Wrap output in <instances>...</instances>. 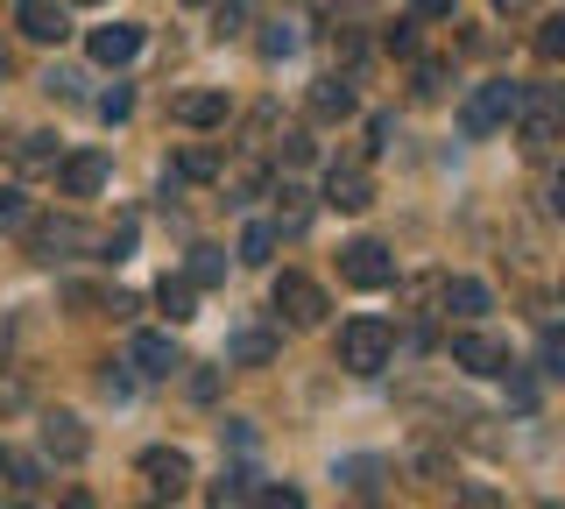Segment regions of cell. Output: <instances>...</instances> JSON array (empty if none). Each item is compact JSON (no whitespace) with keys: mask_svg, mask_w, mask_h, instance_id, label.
Segmentation results:
<instances>
[{"mask_svg":"<svg viewBox=\"0 0 565 509\" xmlns=\"http://www.w3.org/2000/svg\"><path fill=\"white\" fill-rule=\"evenodd\" d=\"M99 184H106V156H99V149L57 156V191H64V199H93Z\"/></svg>","mask_w":565,"mask_h":509,"instance_id":"cell-11","label":"cell"},{"mask_svg":"<svg viewBox=\"0 0 565 509\" xmlns=\"http://www.w3.org/2000/svg\"><path fill=\"white\" fill-rule=\"evenodd\" d=\"M388 354H396V332L382 319H347L340 326V368L347 375H382Z\"/></svg>","mask_w":565,"mask_h":509,"instance_id":"cell-1","label":"cell"},{"mask_svg":"<svg viewBox=\"0 0 565 509\" xmlns=\"http://www.w3.org/2000/svg\"><path fill=\"white\" fill-rule=\"evenodd\" d=\"M170 120H184V128H220V120H226V93H177Z\"/></svg>","mask_w":565,"mask_h":509,"instance_id":"cell-15","label":"cell"},{"mask_svg":"<svg viewBox=\"0 0 565 509\" xmlns=\"http://www.w3.org/2000/svg\"><path fill=\"white\" fill-rule=\"evenodd\" d=\"M388 50H396V57H417V22H396V29H388Z\"/></svg>","mask_w":565,"mask_h":509,"instance_id":"cell-36","label":"cell"},{"mask_svg":"<svg viewBox=\"0 0 565 509\" xmlns=\"http://www.w3.org/2000/svg\"><path fill=\"white\" fill-rule=\"evenodd\" d=\"M459 509H502V496H494L488 481H467V488H459Z\"/></svg>","mask_w":565,"mask_h":509,"instance_id":"cell-34","label":"cell"},{"mask_svg":"<svg viewBox=\"0 0 565 509\" xmlns=\"http://www.w3.org/2000/svg\"><path fill=\"white\" fill-rule=\"evenodd\" d=\"M326 205H340V213H361V205H375V178H367V163H332L326 170Z\"/></svg>","mask_w":565,"mask_h":509,"instance_id":"cell-7","label":"cell"},{"mask_svg":"<svg viewBox=\"0 0 565 509\" xmlns=\"http://www.w3.org/2000/svg\"><path fill=\"white\" fill-rule=\"evenodd\" d=\"M305 220H311V191H305V184H282L269 226H276V234H305Z\"/></svg>","mask_w":565,"mask_h":509,"instance_id":"cell-18","label":"cell"},{"mask_svg":"<svg viewBox=\"0 0 565 509\" xmlns=\"http://www.w3.org/2000/svg\"><path fill=\"white\" fill-rule=\"evenodd\" d=\"M57 509H93V496H85V488H71V496H64Z\"/></svg>","mask_w":565,"mask_h":509,"instance_id":"cell-42","label":"cell"},{"mask_svg":"<svg viewBox=\"0 0 565 509\" xmlns=\"http://www.w3.org/2000/svg\"><path fill=\"white\" fill-rule=\"evenodd\" d=\"M417 93H424V99L446 93V64H438V57H431V64H417Z\"/></svg>","mask_w":565,"mask_h":509,"instance_id":"cell-35","label":"cell"},{"mask_svg":"<svg viewBox=\"0 0 565 509\" xmlns=\"http://www.w3.org/2000/svg\"><path fill=\"white\" fill-rule=\"evenodd\" d=\"M544 509H558V502H544Z\"/></svg>","mask_w":565,"mask_h":509,"instance_id":"cell-47","label":"cell"},{"mask_svg":"<svg viewBox=\"0 0 565 509\" xmlns=\"http://www.w3.org/2000/svg\"><path fill=\"white\" fill-rule=\"evenodd\" d=\"M85 446H93V438H85V425L71 411L43 417V453H50V460H85Z\"/></svg>","mask_w":565,"mask_h":509,"instance_id":"cell-12","label":"cell"},{"mask_svg":"<svg viewBox=\"0 0 565 509\" xmlns=\"http://www.w3.org/2000/svg\"><path fill=\"white\" fill-rule=\"evenodd\" d=\"M14 403H22V382H14V375H0V411H14Z\"/></svg>","mask_w":565,"mask_h":509,"instance_id":"cell-40","label":"cell"},{"mask_svg":"<svg viewBox=\"0 0 565 509\" xmlns=\"http://www.w3.org/2000/svg\"><path fill=\"white\" fill-rule=\"evenodd\" d=\"M516 99H523V85H516V78H488L481 93L459 107V128H467V135H494V128H509V120H516Z\"/></svg>","mask_w":565,"mask_h":509,"instance_id":"cell-2","label":"cell"},{"mask_svg":"<svg viewBox=\"0 0 565 509\" xmlns=\"http://www.w3.org/2000/svg\"><path fill=\"white\" fill-rule=\"evenodd\" d=\"M220 276H226V255L220 248H191V284L205 290V284H220Z\"/></svg>","mask_w":565,"mask_h":509,"instance_id":"cell-26","label":"cell"},{"mask_svg":"<svg viewBox=\"0 0 565 509\" xmlns=\"http://www.w3.org/2000/svg\"><path fill=\"white\" fill-rule=\"evenodd\" d=\"M276 361V332L269 326H241L234 340H226V368H262Z\"/></svg>","mask_w":565,"mask_h":509,"instance_id":"cell-14","label":"cell"},{"mask_svg":"<svg viewBox=\"0 0 565 509\" xmlns=\"http://www.w3.org/2000/svg\"><path fill=\"white\" fill-rule=\"evenodd\" d=\"M516 120H523V142L530 149H552L558 142V93H552V85H523Z\"/></svg>","mask_w":565,"mask_h":509,"instance_id":"cell-6","label":"cell"},{"mask_svg":"<svg viewBox=\"0 0 565 509\" xmlns=\"http://www.w3.org/2000/svg\"><path fill=\"white\" fill-rule=\"evenodd\" d=\"M247 14H255V0H220V36H241Z\"/></svg>","mask_w":565,"mask_h":509,"instance_id":"cell-30","label":"cell"},{"mask_svg":"<svg viewBox=\"0 0 565 509\" xmlns=\"http://www.w3.org/2000/svg\"><path fill=\"white\" fill-rule=\"evenodd\" d=\"M361 509H367V502H361Z\"/></svg>","mask_w":565,"mask_h":509,"instance_id":"cell-49","label":"cell"},{"mask_svg":"<svg viewBox=\"0 0 565 509\" xmlns=\"http://www.w3.org/2000/svg\"><path fill=\"white\" fill-rule=\"evenodd\" d=\"M35 213H29V191L22 184H0V234H22Z\"/></svg>","mask_w":565,"mask_h":509,"instance_id":"cell-22","label":"cell"},{"mask_svg":"<svg viewBox=\"0 0 565 509\" xmlns=\"http://www.w3.org/2000/svg\"><path fill=\"white\" fill-rule=\"evenodd\" d=\"M282 156H290V163H311V135L290 128V135H282Z\"/></svg>","mask_w":565,"mask_h":509,"instance_id":"cell-37","label":"cell"},{"mask_svg":"<svg viewBox=\"0 0 565 509\" xmlns=\"http://www.w3.org/2000/svg\"><path fill=\"white\" fill-rule=\"evenodd\" d=\"M446 311H452V319H481V311H488V284L452 276V284H446Z\"/></svg>","mask_w":565,"mask_h":509,"instance_id":"cell-21","label":"cell"},{"mask_svg":"<svg viewBox=\"0 0 565 509\" xmlns=\"http://www.w3.org/2000/svg\"><path fill=\"white\" fill-rule=\"evenodd\" d=\"M57 135H22V170H57Z\"/></svg>","mask_w":565,"mask_h":509,"instance_id":"cell-24","label":"cell"},{"mask_svg":"<svg viewBox=\"0 0 565 509\" xmlns=\"http://www.w3.org/2000/svg\"><path fill=\"white\" fill-rule=\"evenodd\" d=\"M8 72H14V57H8V50H0V78H8Z\"/></svg>","mask_w":565,"mask_h":509,"instance_id":"cell-44","label":"cell"},{"mask_svg":"<svg viewBox=\"0 0 565 509\" xmlns=\"http://www.w3.org/2000/svg\"><path fill=\"white\" fill-rule=\"evenodd\" d=\"M191 8H199V0H191Z\"/></svg>","mask_w":565,"mask_h":509,"instance_id":"cell-48","label":"cell"},{"mask_svg":"<svg viewBox=\"0 0 565 509\" xmlns=\"http://www.w3.org/2000/svg\"><path fill=\"white\" fill-rule=\"evenodd\" d=\"M22 234H29V255H35V262H64V255H78V248H85V241H93V234H85V226H78V220H71V213H50V220H29V226H22Z\"/></svg>","mask_w":565,"mask_h":509,"instance_id":"cell-5","label":"cell"},{"mask_svg":"<svg viewBox=\"0 0 565 509\" xmlns=\"http://www.w3.org/2000/svg\"><path fill=\"white\" fill-rule=\"evenodd\" d=\"M340 276L353 290H382V284H396V255H388L382 241H347V248H340Z\"/></svg>","mask_w":565,"mask_h":509,"instance_id":"cell-4","label":"cell"},{"mask_svg":"<svg viewBox=\"0 0 565 509\" xmlns=\"http://www.w3.org/2000/svg\"><path fill=\"white\" fill-rule=\"evenodd\" d=\"M537 50H544V57H558V50H565V22H544V36H537Z\"/></svg>","mask_w":565,"mask_h":509,"instance_id":"cell-39","label":"cell"},{"mask_svg":"<svg viewBox=\"0 0 565 509\" xmlns=\"http://www.w3.org/2000/svg\"><path fill=\"white\" fill-rule=\"evenodd\" d=\"M375 474H382V460H367V453H361V460H340V481L347 488H375Z\"/></svg>","mask_w":565,"mask_h":509,"instance_id":"cell-29","label":"cell"},{"mask_svg":"<svg viewBox=\"0 0 565 509\" xmlns=\"http://www.w3.org/2000/svg\"><path fill=\"white\" fill-rule=\"evenodd\" d=\"M255 509H305V488L269 481V488H255Z\"/></svg>","mask_w":565,"mask_h":509,"instance_id":"cell-27","label":"cell"},{"mask_svg":"<svg viewBox=\"0 0 565 509\" xmlns=\"http://www.w3.org/2000/svg\"><path fill=\"white\" fill-rule=\"evenodd\" d=\"M78 8H99V0H78Z\"/></svg>","mask_w":565,"mask_h":509,"instance_id":"cell-46","label":"cell"},{"mask_svg":"<svg viewBox=\"0 0 565 509\" xmlns=\"http://www.w3.org/2000/svg\"><path fill=\"white\" fill-rule=\"evenodd\" d=\"M269 305H276V319H290L297 332H305V326H326V290H318L311 276H297V269H282V276H276Z\"/></svg>","mask_w":565,"mask_h":509,"instance_id":"cell-3","label":"cell"},{"mask_svg":"<svg viewBox=\"0 0 565 509\" xmlns=\"http://www.w3.org/2000/svg\"><path fill=\"white\" fill-rule=\"evenodd\" d=\"M156 305L170 311V326L199 319V284H191V276H163V284H156Z\"/></svg>","mask_w":565,"mask_h":509,"instance_id":"cell-17","label":"cell"},{"mask_svg":"<svg viewBox=\"0 0 565 509\" xmlns=\"http://www.w3.org/2000/svg\"><path fill=\"white\" fill-rule=\"evenodd\" d=\"M135 368H141V375H177L184 354H177L170 332H135Z\"/></svg>","mask_w":565,"mask_h":509,"instance_id":"cell-13","label":"cell"},{"mask_svg":"<svg viewBox=\"0 0 565 509\" xmlns=\"http://www.w3.org/2000/svg\"><path fill=\"white\" fill-rule=\"evenodd\" d=\"M255 474H247V467H226L220 474V481H212V509H247V502H255Z\"/></svg>","mask_w":565,"mask_h":509,"instance_id":"cell-19","label":"cell"},{"mask_svg":"<svg viewBox=\"0 0 565 509\" xmlns=\"http://www.w3.org/2000/svg\"><path fill=\"white\" fill-rule=\"evenodd\" d=\"M311 114H318V120H347V114H353V78H318Z\"/></svg>","mask_w":565,"mask_h":509,"instance_id":"cell-20","label":"cell"},{"mask_svg":"<svg viewBox=\"0 0 565 509\" xmlns=\"http://www.w3.org/2000/svg\"><path fill=\"white\" fill-rule=\"evenodd\" d=\"M135 114V93L128 85H114V93H99V120H128Z\"/></svg>","mask_w":565,"mask_h":509,"instance_id":"cell-31","label":"cell"},{"mask_svg":"<svg viewBox=\"0 0 565 509\" xmlns=\"http://www.w3.org/2000/svg\"><path fill=\"white\" fill-rule=\"evenodd\" d=\"M191 396H199V403L220 396V368H199V375H191Z\"/></svg>","mask_w":565,"mask_h":509,"instance_id":"cell-38","label":"cell"},{"mask_svg":"<svg viewBox=\"0 0 565 509\" xmlns=\"http://www.w3.org/2000/svg\"><path fill=\"white\" fill-rule=\"evenodd\" d=\"M141 481H149L156 496H184V488H191V460L177 446H149V453H141Z\"/></svg>","mask_w":565,"mask_h":509,"instance_id":"cell-10","label":"cell"},{"mask_svg":"<svg viewBox=\"0 0 565 509\" xmlns=\"http://www.w3.org/2000/svg\"><path fill=\"white\" fill-rule=\"evenodd\" d=\"M14 29H22L29 43H64L71 36V14L57 0H14Z\"/></svg>","mask_w":565,"mask_h":509,"instance_id":"cell-9","label":"cell"},{"mask_svg":"<svg viewBox=\"0 0 565 509\" xmlns=\"http://www.w3.org/2000/svg\"><path fill=\"white\" fill-rule=\"evenodd\" d=\"M417 14H452V0H411Z\"/></svg>","mask_w":565,"mask_h":509,"instance_id":"cell-41","label":"cell"},{"mask_svg":"<svg viewBox=\"0 0 565 509\" xmlns=\"http://www.w3.org/2000/svg\"><path fill=\"white\" fill-rule=\"evenodd\" d=\"M452 361L467 375H509V347L494 332H452Z\"/></svg>","mask_w":565,"mask_h":509,"instance_id":"cell-8","label":"cell"},{"mask_svg":"<svg viewBox=\"0 0 565 509\" xmlns=\"http://www.w3.org/2000/svg\"><path fill=\"white\" fill-rule=\"evenodd\" d=\"M269 255H276V226H269V220H255V226L241 234V262H255V269H262Z\"/></svg>","mask_w":565,"mask_h":509,"instance_id":"cell-23","label":"cell"},{"mask_svg":"<svg viewBox=\"0 0 565 509\" xmlns=\"http://www.w3.org/2000/svg\"><path fill=\"white\" fill-rule=\"evenodd\" d=\"M8 474H14V488H43V460H22V453H8Z\"/></svg>","mask_w":565,"mask_h":509,"instance_id":"cell-33","label":"cell"},{"mask_svg":"<svg viewBox=\"0 0 565 509\" xmlns=\"http://www.w3.org/2000/svg\"><path fill=\"white\" fill-rule=\"evenodd\" d=\"M494 8H502V14H523V8H530V0H494Z\"/></svg>","mask_w":565,"mask_h":509,"instance_id":"cell-43","label":"cell"},{"mask_svg":"<svg viewBox=\"0 0 565 509\" xmlns=\"http://www.w3.org/2000/svg\"><path fill=\"white\" fill-rule=\"evenodd\" d=\"M99 248H106V262H128V248H135V220H120L114 234L99 241Z\"/></svg>","mask_w":565,"mask_h":509,"instance_id":"cell-32","label":"cell"},{"mask_svg":"<svg viewBox=\"0 0 565 509\" xmlns=\"http://www.w3.org/2000/svg\"><path fill=\"white\" fill-rule=\"evenodd\" d=\"M85 50H93V64H128V57H135V50H141V29H135V22H114V29H93V43H85Z\"/></svg>","mask_w":565,"mask_h":509,"instance_id":"cell-16","label":"cell"},{"mask_svg":"<svg viewBox=\"0 0 565 509\" xmlns=\"http://www.w3.org/2000/svg\"><path fill=\"white\" fill-rule=\"evenodd\" d=\"M0 474H8V446H0Z\"/></svg>","mask_w":565,"mask_h":509,"instance_id":"cell-45","label":"cell"},{"mask_svg":"<svg viewBox=\"0 0 565 509\" xmlns=\"http://www.w3.org/2000/svg\"><path fill=\"white\" fill-rule=\"evenodd\" d=\"M297 43H305V29H297V22H269V29H262V57H290Z\"/></svg>","mask_w":565,"mask_h":509,"instance_id":"cell-25","label":"cell"},{"mask_svg":"<svg viewBox=\"0 0 565 509\" xmlns=\"http://www.w3.org/2000/svg\"><path fill=\"white\" fill-rule=\"evenodd\" d=\"M177 178H220V149H184Z\"/></svg>","mask_w":565,"mask_h":509,"instance_id":"cell-28","label":"cell"}]
</instances>
